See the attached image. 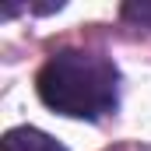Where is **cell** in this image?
<instances>
[{
	"label": "cell",
	"mask_w": 151,
	"mask_h": 151,
	"mask_svg": "<svg viewBox=\"0 0 151 151\" xmlns=\"http://www.w3.org/2000/svg\"><path fill=\"white\" fill-rule=\"evenodd\" d=\"M39 99L70 119H102L119 106V67L106 53L60 49L35 74Z\"/></svg>",
	"instance_id": "1"
},
{
	"label": "cell",
	"mask_w": 151,
	"mask_h": 151,
	"mask_svg": "<svg viewBox=\"0 0 151 151\" xmlns=\"http://www.w3.org/2000/svg\"><path fill=\"white\" fill-rule=\"evenodd\" d=\"M123 21H130V25H141V28H151V0H130V4H123Z\"/></svg>",
	"instance_id": "3"
},
{
	"label": "cell",
	"mask_w": 151,
	"mask_h": 151,
	"mask_svg": "<svg viewBox=\"0 0 151 151\" xmlns=\"http://www.w3.org/2000/svg\"><path fill=\"white\" fill-rule=\"evenodd\" d=\"M4 151H67V148L39 127H14L4 134Z\"/></svg>",
	"instance_id": "2"
}]
</instances>
